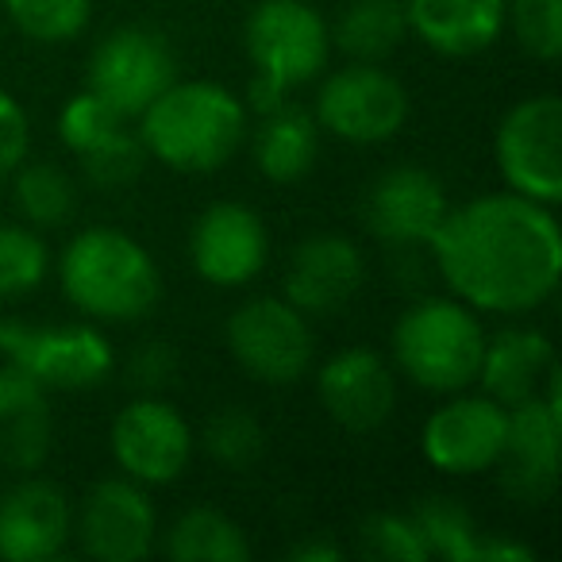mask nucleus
Wrapping results in <instances>:
<instances>
[{
	"mask_svg": "<svg viewBox=\"0 0 562 562\" xmlns=\"http://www.w3.org/2000/svg\"><path fill=\"white\" fill-rule=\"evenodd\" d=\"M255 86L285 97L290 89L321 78L331 55V32L305 0H262L243 27Z\"/></svg>",
	"mask_w": 562,
	"mask_h": 562,
	"instance_id": "obj_5",
	"label": "nucleus"
},
{
	"mask_svg": "<svg viewBox=\"0 0 562 562\" xmlns=\"http://www.w3.org/2000/svg\"><path fill=\"white\" fill-rule=\"evenodd\" d=\"M127 116H120L112 104H104L97 93H78L74 101H66V109L58 112V139L63 147H70L81 162L104 155L109 147L127 139Z\"/></svg>",
	"mask_w": 562,
	"mask_h": 562,
	"instance_id": "obj_26",
	"label": "nucleus"
},
{
	"mask_svg": "<svg viewBox=\"0 0 562 562\" xmlns=\"http://www.w3.org/2000/svg\"><path fill=\"white\" fill-rule=\"evenodd\" d=\"M227 347L250 378L266 385H293L313 367V328L285 297H258L227 321Z\"/></svg>",
	"mask_w": 562,
	"mask_h": 562,
	"instance_id": "obj_7",
	"label": "nucleus"
},
{
	"mask_svg": "<svg viewBox=\"0 0 562 562\" xmlns=\"http://www.w3.org/2000/svg\"><path fill=\"white\" fill-rule=\"evenodd\" d=\"M166 551L178 562H243L250 559V543L232 516L216 508H189L166 536Z\"/></svg>",
	"mask_w": 562,
	"mask_h": 562,
	"instance_id": "obj_25",
	"label": "nucleus"
},
{
	"mask_svg": "<svg viewBox=\"0 0 562 562\" xmlns=\"http://www.w3.org/2000/svg\"><path fill=\"white\" fill-rule=\"evenodd\" d=\"M447 193L436 173L420 166H393L370 186L367 224L385 243H431L436 227L447 216Z\"/></svg>",
	"mask_w": 562,
	"mask_h": 562,
	"instance_id": "obj_16",
	"label": "nucleus"
},
{
	"mask_svg": "<svg viewBox=\"0 0 562 562\" xmlns=\"http://www.w3.org/2000/svg\"><path fill=\"white\" fill-rule=\"evenodd\" d=\"M316 155H321V132L305 109L281 104V109L266 112L255 135V162L266 178L278 186L301 181L316 166Z\"/></svg>",
	"mask_w": 562,
	"mask_h": 562,
	"instance_id": "obj_23",
	"label": "nucleus"
},
{
	"mask_svg": "<svg viewBox=\"0 0 562 562\" xmlns=\"http://www.w3.org/2000/svg\"><path fill=\"white\" fill-rule=\"evenodd\" d=\"M505 24H513L520 47L539 63L562 55V0H508Z\"/></svg>",
	"mask_w": 562,
	"mask_h": 562,
	"instance_id": "obj_32",
	"label": "nucleus"
},
{
	"mask_svg": "<svg viewBox=\"0 0 562 562\" xmlns=\"http://www.w3.org/2000/svg\"><path fill=\"white\" fill-rule=\"evenodd\" d=\"M405 120V86L393 74L378 70V63H355L347 70H336L316 97V124L336 139L359 143V147L393 139Z\"/></svg>",
	"mask_w": 562,
	"mask_h": 562,
	"instance_id": "obj_10",
	"label": "nucleus"
},
{
	"mask_svg": "<svg viewBox=\"0 0 562 562\" xmlns=\"http://www.w3.org/2000/svg\"><path fill=\"white\" fill-rule=\"evenodd\" d=\"M9 20L35 43H66L86 32L93 0H4Z\"/></svg>",
	"mask_w": 562,
	"mask_h": 562,
	"instance_id": "obj_30",
	"label": "nucleus"
},
{
	"mask_svg": "<svg viewBox=\"0 0 562 562\" xmlns=\"http://www.w3.org/2000/svg\"><path fill=\"white\" fill-rule=\"evenodd\" d=\"M112 454L132 482L170 485L193 459V431L170 401L139 397L112 420Z\"/></svg>",
	"mask_w": 562,
	"mask_h": 562,
	"instance_id": "obj_12",
	"label": "nucleus"
},
{
	"mask_svg": "<svg viewBox=\"0 0 562 562\" xmlns=\"http://www.w3.org/2000/svg\"><path fill=\"white\" fill-rule=\"evenodd\" d=\"M551 367H554V347L543 331L508 328L501 336L485 339L477 382L485 385V397L501 401L508 408L536 397L539 382L551 374Z\"/></svg>",
	"mask_w": 562,
	"mask_h": 562,
	"instance_id": "obj_22",
	"label": "nucleus"
},
{
	"mask_svg": "<svg viewBox=\"0 0 562 562\" xmlns=\"http://www.w3.org/2000/svg\"><path fill=\"white\" fill-rule=\"evenodd\" d=\"M508 408L493 397H454L424 424V459L443 474H482L493 470L505 447Z\"/></svg>",
	"mask_w": 562,
	"mask_h": 562,
	"instance_id": "obj_13",
	"label": "nucleus"
},
{
	"mask_svg": "<svg viewBox=\"0 0 562 562\" xmlns=\"http://www.w3.org/2000/svg\"><path fill=\"white\" fill-rule=\"evenodd\" d=\"M413 524L420 531L428 554H443L451 562H474L477 528L474 516L451 497H428L413 513Z\"/></svg>",
	"mask_w": 562,
	"mask_h": 562,
	"instance_id": "obj_29",
	"label": "nucleus"
},
{
	"mask_svg": "<svg viewBox=\"0 0 562 562\" xmlns=\"http://www.w3.org/2000/svg\"><path fill=\"white\" fill-rule=\"evenodd\" d=\"M482 559V562H501V559H508V562H528L531 559V547H524V543H505V539H482L477 536V547H474V562Z\"/></svg>",
	"mask_w": 562,
	"mask_h": 562,
	"instance_id": "obj_36",
	"label": "nucleus"
},
{
	"mask_svg": "<svg viewBox=\"0 0 562 562\" xmlns=\"http://www.w3.org/2000/svg\"><path fill=\"white\" fill-rule=\"evenodd\" d=\"M270 255V235L255 209L220 201L201 212L189 239L193 270L212 285H247L262 273Z\"/></svg>",
	"mask_w": 562,
	"mask_h": 562,
	"instance_id": "obj_15",
	"label": "nucleus"
},
{
	"mask_svg": "<svg viewBox=\"0 0 562 562\" xmlns=\"http://www.w3.org/2000/svg\"><path fill=\"white\" fill-rule=\"evenodd\" d=\"M50 270V250L40 239V227L0 224V301L27 297L40 290Z\"/></svg>",
	"mask_w": 562,
	"mask_h": 562,
	"instance_id": "obj_28",
	"label": "nucleus"
},
{
	"mask_svg": "<svg viewBox=\"0 0 562 562\" xmlns=\"http://www.w3.org/2000/svg\"><path fill=\"white\" fill-rule=\"evenodd\" d=\"M362 278H367V266H362V255L351 239L313 235L290 258L285 301L305 316H328L362 290Z\"/></svg>",
	"mask_w": 562,
	"mask_h": 562,
	"instance_id": "obj_19",
	"label": "nucleus"
},
{
	"mask_svg": "<svg viewBox=\"0 0 562 562\" xmlns=\"http://www.w3.org/2000/svg\"><path fill=\"white\" fill-rule=\"evenodd\" d=\"M543 397H528L508 405L505 447H501V485L516 501H547L559 482V447H562V408H559V370L543 378Z\"/></svg>",
	"mask_w": 562,
	"mask_h": 562,
	"instance_id": "obj_11",
	"label": "nucleus"
},
{
	"mask_svg": "<svg viewBox=\"0 0 562 562\" xmlns=\"http://www.w3.org/2000/svg\"><path fill=\"white\" fill-rule=\"evenodd\" d=\"M485 331L459 301L431 297L401 313L393 328V359L428 393H462L477 382Z\"/></svg>",
	"mask_w": 562,
	"mask_h": 562,
	"instance_id": "obj_4",
	"label": "nucleus"
},
{
	"mask_svg": "<svg viewBox=\"0 0 562 562\" xmlns=\"http://www.w3.org/2000/svg\"><path fill=\"white\" fill-rule=\"evenodd\" d=\"M497 166L508 189L547 209L562 201V101L528 97L497 127Z\"/></svg>",
	"mask_w": 562,
	"mask_h": 562,
	"instance_id": "obj_8",
	"label": "nucleus"
},
{
	"mask_svg": "<svg viewBox=\"0 0 562 562\" xmlns=\"http://www.w3.org/2000/svg\"><path fill=\"white\" fill-rule=\"evenodd\" d=\"M16 209L32 227H63L74 212V186L55 162L16 166Z\"/></svg>",
	"mask_w": 562,
	"mask_h": 562,
	"instance_id": "obj_27",
	"label": "nucleus"
},
{
	"mask_svg": "<svg viewBox=\"0 0 562 562\" xmlns=\"http://www.w3.org/2000/svg\"><path fill=\"white\" fill-rule=\"evenodd\" d=\"M508 0H405L408 32L447 58L482 55L501 40Z\"/></svg>",
	"mask_w": 562,
	"mask_h": 562,
	"instance_id": "obj_21",
	"label": "nucleus"
},
{
	"mask_svg": "<svg viewBox=\"0 0 562 562\" xmlns=\"http://www.w3.org/2000/svg\"><path fill=\"white\" fill-rule=\"evenodd\" d=\"M316 390H321V405L328 408V416L347 431L382 428L397 405V385H393L390 367L367 347L331 355L321 367Z\"/></svg>",
	"mask_w": 562,
	"mask_h": 562,
	"instance_id": "obj_17",
	"label": "nucleus"
},
{
	"mask_svg": "<svg viewBox=\"0 0 562 562\" xmlns=\"http://www.w3.org/2000/svg\"><path fill=\"white\" fill-rule=\"evenodd\" d=\"M70 501L58 485L43 477L12 485L0 497V559L9 562H47L70 539Z\"/></svg>",
	"mask_w": 562,
	"mask_h": 562,
	"instance_id": "obj_18",
	"label": "nucleus"
},
{
	"mask_svg": "<svg viewBox=\"0 0 562 562\" xmlns=\"http://www.w3.org/2000/svg\"><path fill=\"white\" fill-rule=\"evenodd\" d=\"M173 374H178V355H173L170 344H143L127 362V378L147 393L170 385Z\"/></svg>",
	"mask_w": 562,
	"mask_h": 562,
	"instance_id": "obj_35",
	"label": "nucleus"
},
{
	"mask_svg": "<svg viewBox=\"0 0 562 562\" xmlns=\"http://www.w3.org/2000/svg\"><path fill=\"white\" fill-rule=\"evenodd\" d=\"M55 443L47 390L20 367H0V467L32 474Z\"/></svg>",
	"mask_w": 562,
	"mask_h": 562,
	"instance_id": "obj_20",
	"label": "nucleus"
},
{
	"mask_svg": "<svg viewBox=\"0 0 562 562\" xmlns=\"http://www.w3.org/2000/svg\"><path fill=\"white\" fill-rule=\"evenodd\" d=\"M408 16L401 0H355L339 16L331 43L355 63H382L405 43Z\"/></svg>",
	"mask_w": 562,
	"mask_h": 562,
	"instance_id": "obj_24",
	"label": "nucleus"
},
{
	"mask_svg": "<svg viewBox=\"0 0 562 562\" xmlns=\"http://www.w3.org/2000/svg\"><path fill=\"white\" fill-rule=\"evenodd\" d=\"M0 355L32 374L43 390H93L116 367L112 344L89 324L32 328L20 321H0Z\"/></svg>",
	"mask_w": 562,
	"mask_h": 562,
	"instance_id": "obj_6",
	"label": "nucleus"
},
{
	"mask_svg": "<svg viewBox=\"0 0 562 562\" xmlns=\"http://www.w3.org/2000/svg\"><path fill=\"white\" fill-rule=\"evenodd\" d=\"M27 143H32V132H27L24 109L9 89H0V181L16 173V166L27 158Z\"/></svg>",
	"mask_w": 562,
	"mask_h": 562,
	"instance_id": "obj_34",
	"label": "nucleus"
},
{
	"mask_svg": "<svg viewBox=\"0 0 562 562\" xmlns=\"http://www.w3.org/2000/svg\"><path fill=\"white\" fill-rule=\"evenodd\" d=\"M173 81H178V58L166 35L150 27H116L97 43L89 58V93H97L127 120H139L143 109Z\"/></svg>",
	"mask_w": 562,
	"mask_h": 562,
	"instance_id": "obj_9",
	"label": "nucleus"
},
{
	"mask_svg": "<svg viewBox=\"0 0 562 562\" xmlns=\"http://www.w3.org/2000/svg\"><path fill=\"white\" fill-rule=\"evenodd\" d=\"M362 543H367L370 554L390 559V562H428L431 559L420 531H416L413 516H401V513L370 516V520L362 524Z\"/></svg>",
	"mask_w": 562,
	"mask_h": 562,
	"instance_id": "obj_33",
	"label": "nucleus"
},
{
	"mask_svg": "<svg viewBox=\"0 0 562 562\" xmlns=\"http://www.w3.org/2000/svg\"><path fill=\"white\" fill-rule=\"evenodd\" d=\"M78 536L101 562H139L155 551L158 513L147 490L132 477H109L89 490L81 505Z\"/></svg>",
	"mask_w": 562,
	"mask_h": 562,
	"instance_id": "obj_14",
	"label": "nucleus"
},
{
	"mask_svg": "<svg viewBox=\"0 0 562 562\" xmlns=\"http://www.w3.org/2000/svg\"><path fill=\"white\" fill-rule=\"evenodd\" d=\"M247 109L216 81H173L143 109L139 143L178 173H212L239 150Z\"/></svg>",
	"mask_w": 562,
	"mask_h": 562,
	"instance_id": "obj_2",
	"label": "nucleus"
},
{
	"mask_svg": "<svg viewBox=\"0 0 562 562\" xmlns=\"http://www.w3.org/2000/svg\"><path fill=\"white\" fill-rule=\"evenodd\" d=\"M58 281L78 313L93 321H143L162 297V273L139 239L116 227H89L58 255Z\"/></svg>",
	"mask_w": 562,
	"mask_h": 562,
	"instance_id": "obj_3",
	"label": "nucleus"
},
{
	"mask_svg": "<svg viewBox=\"0 0 562 562\" xmlns=\"http://www.w3.org/2000/svg\"><path fill=\"white\" fill-rule=\"evenodd\" d=\"M290 559L293 562H339V547L336 543H316V539H308V543L293 547Z\"/></svg>",
	"mask_w": 562,
	"mask_h": 562,
	"instance_id": "obj_37",
	"label": "nucleus"
},
{
	"mask_svg": "<svg viewBox=\"0 0 562 562\" xmlns=\"http://www.w3.org/2000/svg\"><path fill=\"white\" fill-rule=\"evenodd\" d=\"M431 250L454 297L482 313H531L562 278L554 212L520 193H485L447 209Z\"/></svg>",
	"mask_w": 562,
	"mask_h": 562,
	"instance_id": "obj_1",
	"label": "nucleus"
},
{
	"mask_svg": "<svg viewBox=\"0 0 562 562\" xmlns=\"http://www.w3.org/2000/svg\"><path fill=\"white\" fill-rule=\"evenodd\" d=\"M204 451L220 462V467L247 470L250 462H258L266 447V431L247 408H220L204 428Z\"/></svg>",
	"mask_w": 562,
	"mask_h": 562,
	"instance_id": "obj_31",
	"label": "nucleus"
}]
</instances>
